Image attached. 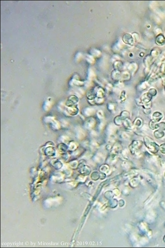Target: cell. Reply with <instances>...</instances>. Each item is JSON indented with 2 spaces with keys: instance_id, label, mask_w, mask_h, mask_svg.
I'll use <instances>...</instances> for the list:
<instances>
[{
  "instance_id": "cell-5",
  "label": "cell",
  "mask_w": 165,
  "mask_h": 248,
  "mask_svg": "<svg viewBox=\"0 0 165 248\" xmlns=\"http://www.w3.org/2000/svg\"><path fill=\"white\" fill-rule=\"evenodd\" d=\"M153 120H155V121L158 123L161 120L163 117V115L161 113L159 112H155L152 115Z\"/></svg>"
},
{
  "instance_id": "cell-12",
  "label": "cell",
  "mask_w": 165,
  "mask_h": 248,
  "mask_svg": "<svg viewBox=\"0 0 165 248\" xmlns=\"http://www.w3.org/2000/svg\"><path fill=\"white\" fill-rule=\"evenodd\" d=\"M148 92L149 93V94L153 97L157 94V90H155V89H150L149 90V91Z\"/></svg>"
},
{
  "instance_id": "cell-7",
  "label": "cell",
  "mask_w": 165,
  "mask_h": 248,
  "mask_svg": "<svg viewBox=\"0 0 165 248\" xmlns=\"http://www.w3.org/2000/svg\"><path fill=\"white\" fill-rule=\"evenodd\" d=\"M123 124L127 128L131 129L133 126L132 123L129 118H127L124 120Z\"/></svg>"
},
{
  "instance_id": "cell-14",
  "label": "cell",
  "mask_w": 165,
  "mask_h": 248,
  "mask_svg": "<svg viewBox=\"0 0 165 248\" xmlns=\"http://www.w3.org/2000/svg\"><path fill=\"white\" fill-rule=\"evenodd\" d=\"M150 109H145V111H144V112H145V114H146L147 115L150 114L151 113V110H150Z\"/></svg>"
},
{
  "instance_id": "cell-4",
  "label": "cell",
  "mask_w": 165,
  "mask_h": 248,
  "mask_svg": "<svg viewBox=\"0 0 165 248\" xmlns=\"http://www.w3.org/2000/svg\"><path fill=\"white\" fill-rule=\"evenodd\" d=\"M156 43L158 46H164L165 44V38L162 34L159 35L157 37Z\"/></svg>"
},
{
  "instance_id": "cell-6",
  "label": "cell",
  "mask_w": 165,
  "mask_h": 248,
  "mask_svg": "<svg viewBox=\"0 0 165 248\" xmlns=\"http://www.w3.org/2000/svg\"><path fill=\"white\" fill-rule=\"evenodd\" d=\"M154 136L157 138H161L164 136V133L162 130L159 129L154 132Z\"/></svg>"
},
{
  "instance_id": "cell-1",
  "label": "cell",
  "mask_w": 165,
  "mask_h": 248,
  "mask_svg": "<svg viewBox=\"0 0 165 248\" xmlns=\"http://www.w3.org/2000/svg\"><path fill=\"white\" fill-rule=\"evenodd\" d=\"M144 142L145 146L148 148L149 151L153 153H157L160 149L159 146L150 137H144Z\"/></svg>"
},
{
  "instance_id": "cell-9",
  "label": "cell",
  "mask_w": 165,
  "mask_h": 248,
  "mask_svg": "<svg viewBox=\"0 0 165 248\" xmlns=\"http://www.w3.org/2000/svg\"><path fill=\"white\" fill-rule=\"evenodd\" d=\"M124 120L121 116H117L115 117L114 119V122L115 124L117 125H120L121 124H123Z\"/></svg>"
},
{
  "instance_id": "cell-2",
  "label": "cell",
  "mask_w": 165,
  "mask_h": 248,
  "mask_svg": "<svg viewBox=\"0 0 165 248\" xmlns=\"http://www.w3.org/2000/svg\"><path fill=\"white\" fill-rule=\"evenodd\" d=\"M142 145V142L139 140H134L129 146V148L131 153H135V151L140 148Z\"/></svg>"
},
{
  "instance_id": "cell-10",
  "label": "cell",
  "mask_w": 165,
  "mask_h": 248,
  "mask_svg": "<svg viewBox=\"0 0 165 248\" xmlns=\"http://www.w3.org/2000/svg\"><path fill=\"white\" fill-rule=\"evenodd\" d=\"M142 124V121L141 119L137 118L133 122V125L136 127H139L141 126Z\"/></svg>"
},
{
  "instance_id": "cell-13",
  "label": "cell",
  "mask_w": 165,
  "mask_h": 248,
  "mask_svg": "<svg viewBox=\"0 0 165 248\" xmlns=\"http://www.w3.org/2000/svg\"><path fill=\"white\" fill-rule=\"evenodd\" d=\"M160 150L162 153L165 154V143L162 144L160 145Z\"/></svg>"
},
{
  "instance_id": "cell-3",
  "label": "cell",
  "mask_w": 165,
  "mask_h": 248,
  "mask_svg": "<svg viewBox=\"0 0 165 248\" xmlns=\"http://www.w3.org/2000/svg\"><path fill=\"white\" fill-rule=\"evenodd\" d=\"M152 96L149 93H147L142 95L140 101H139V104H143L149 103L151 101Z\"/></svg>"
},
{
  "instance_id": "cell-11",
  "label": "cell",
  "mask_w": 165,
  "mask_h": 248,
  "mask_svg": "<svg viewBox=\"0 0 165 248\" xmlns=\"http://www.w3.org/2000/svg\"><path fill=\"white\" fill-rule=\"evenodd\" d=\"M158 128L161 130H165V123L164 122H161L159 124H158Z\"/></svg>"
},
{
  "instance_id": "cell-8",
  "label": "cell",
  "mask_w": 165,
  "mask_h": 248,
  "mask_svg": "<svg viewBox=\"0 0 165 248\" xmlns=\"http://www.w3.org/2000/svg\"><path fill=\"white\" fill-rule=\"evenodd\" d=\"M157 122L155 121V120L152 119L151 121L149 122V127L152 130H155L158 128V124H157Z\"/></svg>"
}]
</instances>
